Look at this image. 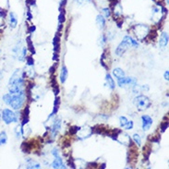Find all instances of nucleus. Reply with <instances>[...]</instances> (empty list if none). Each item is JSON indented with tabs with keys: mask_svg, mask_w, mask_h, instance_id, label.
<instances>
[{
	"mask_svg": "<svg viewBox=\"0 0 169 169\" xmlns=\"http://www.w3.org/2000/svg\"><path fill=\"white\" fill-rule=\"evenodd\" d=\"M23 85H24V80L21 75V72L20 69L16 70L13 75L11 76L9 82V92L10 94L17 93L20 91L23 90Z\"/></svg>",
	"mask_w": 169,
	"mask_h": 169,
	"instance_id": "obj_1",
	"label": "nucleus"
},
{
	"mask_svg": "<svg viewBox=\"0 0 169 169\" xmlns=\"http://www.w3.org/2000/svg\"><path fill=\"white\" fill-rule=\"evenodd\" d=\"M24 101H25V93L23 90H21L17 93L11 94V101L9 106L14 110H19L23 106Z\"/></svg>",
	"mask_w": 169,
	"mask_h": 169,
	"instance_id": "obj_2",
	"label": "nucleus"
},
{
	"mask_svg": "<svg viewBox=\"0 0 169 169\" xmlns=\"http://www.w3.org/2000/svg\"><path fill=\"white\" fill-rule=\"evenodd\" d=\"M135 106L139 110H145L150 107L151 106V101L150 99L145 95H140L137 96L133 101Z\"/></svg>",
	"mask_w": 169,
	"mask_h": 169,
	"instance_id": "obj_3",
	"label": "nucleus"
},
{
	"mask_svg": "<svg viewBox=\"0 0 169 169\" xmlns=\"http://www.w3.org/2000/svg\"><path fill=\"white\" fill-rule=\"evenodd\" d=\"M2 119L3 121L7 124V125H9L11 123H17L18 122V116L15 114V113L10 110V109H7L5 108L2 111Z\"/></svg>",
	"mask_w": 169,
	"mask_h": 169,
	"instance_id": "obj_4",
	"label": "nucleus"
},
{
	"mask_svg": "<svg viewBox=\"0 0 169 169\" xmlns=\"http://www.w3.org/2000/svg\"><path fill=\"white\" fill-rule=\"evenodd\" d=\"M148 27L146 25H137L135 27V34L138 39L142 40L148 33Z\"/></svg>",
	"mask_w": 169,
	"mask_h": 169,
	"instance_id": "obj_5",
	"label": "nucleus"
},
{
	"mask_svg": "<svg viewBox=\"0 0 169 169\" xmlns=\"http://www.w3.org/2000/svg\"><path fill=\"white\" fill-rule=\"evenodd\" d=\"M137 83V79L135 78H125L123 77L122 79H118V85L120 87H124L127 85H134Z\"/></svg>",
	"mask_w": 169,
	"mask_h": 169,
	"instance_id": "obj_6",
	"label": "nucleus"
},
{
	"mask_svg": "<svg viewBox=\"0 0 169 169\" xmlns=\"http://www.w3.org/2000/svg\"><path fill=\"white\" fill-rule=\"evenodd\" d=\"M141 120H142V130L144 131H147L150 130V127L152 125V119L151 117L149 116H142L141 117Z\"/></svg>",
	"mask_w": 169,
	"mask_h": 169,
	"instance_id": "obj_7",
	"label": "nucleus"
},
{
	"mask_svg": "<svg viewBox=\"0 0 169 169\" xmlns=\"http://www.w3.org/2000/svg\"><path fill=\"white\" fill-rule=\"evenodd\" d=\"M128 44L127 43V42H125L124 40L122 41V43L120 44L118 46H117V50H116V54L117 55H122L126 51H127V49L128 48Z\"/></svg>",
	"mask_w": 169,
	"mask_h": 169,
	"instance_id": "obj_8",
	"label": "nucleus"
},
{
	"mask_svg": "<svg viewBox=\"0 0 169 169\" xmlns=\"http://www.w3.org/2000/svg\"><path fill=\"white\" fill-rule=\"evenodd\" d=\"M9 18L10 27H11L12 29H14V28L17 27V25H18V18H17V15H16L14 12H9Z\"/></svg>",
	"mask_w": 169,
	"mask_h": 169,
	"instance_id": "obj_9",
	"label": "nucleus"
},
{
	"mask_svg": "<svg viewBox=\"0 0 169 169\" xmlns=\"http://www.w3.org/2000/svg\"><path fill=\"white\" fill-rule=\"evenodd\" d=\"M168 44V34L167 33H163L162 35H161V38H160V42H159V44H160V47L164 49V48Z\"/></svg>",
	"mask_w": 169,
	"mask_h": 169,
	"instance_id": "obj_10",
	"label": "nucleus"
},
{
	"mask_svg": "<svg viewBox=\"0 0 169 169\" xmlns=\"http://www.w3.org/2000/svg\"><path fill=\"white\" fill-rule=\"evenodd\" d=\"M60 127H61V120L60 119L55 120L53 125V127H52V136L53 137H55L56 134H58V130H60Z\"/></svg>",
	"mask_w": 169,
	"mask_h": 169,
	"instance_id": "obj_11",
	"label": "nucleus"
},
{
	"mask_svg": "<svg viewBox=\"0 0 169 169\" xmlns=\"http://www.w3.org/2000/svg\"><path fill=\"white\" fill-rule=\"evenodd\" d=\"M68 68L66 66H63L62 69H61V73H60V79H61V82L64 83L66 82V80L68 79Z\"/></svg>",
	"mask_w": 169,
	"mask_h": 169,
	"instance_id": "obj_12",
	"label": "nucleus"
},
{
	"mask_svg": "<svg viewBox=\"0 0 169 169\" xmlns=\"http://www.w3.org/2000/svg\"><path fill=\"white\" fill-rule=\"evenodd\" d=\"M52 167L53 168H65L63 164V161L60 157H55V161L52 164Z\"/></svg>",
	"mask_w": 169,
	"mask_h": 169,
	"instance_id": "obj_13",
	"label": "nucleus"
},
{
	"mask_svg": "<svg viewBox=\"0 0 169 169\" xmlns=\"http://www.w3.org/2000/svg\"><path fill=\"white\" fill-rule=\"evenodd\" d=\"M96 23H97V25L100 29H103L104 26H106V19H104L103 16L98 15L96 17Z\"/></svg>",
	"mask_w": 169,
	"mask_h": 169,
	"instance_id": "obj_14",
	"label": "nucleus"
},
{
	"mask_svg": "<svg viewBox=\"0 0 169 169\" xmlns=\"http://www.w3.org/2000/svg\"><path fill=\"white\" fill-rule=\"evenodd\" d=\"M113 75H114L117 79H122L123 77H125V72L119 68H117L113 70Z\"/></svg>",
	"mask_w": 169,
	"mask_h": 169,
	"instance_id": "obj_15",
	"label": "nucleus"
},
{
	"mask_svg": "<svg viewBox=\"0 0 169 169\" xmlns=\"http://www.w3.org/2000/svg\"><path fill=\"white\" fill-rule=\"evenodd\" d=\"M106 83H107V86L110 88L111 90H114L115 89V82H114V79H113V78L111 77L110 74H107L106 76Z\"/></svg>",
	"mask_w": 169,
	"mask_h": 169,
	"instance_id": "obj_16",
	"label": "nucleus"
},
{
	"mask_svg": "<svg viewBox=\"0 0 169 169\" xmlns=\"http://www.w3.org/2000/svg\"><path fill=\"white\" fill-rule=\"evenodd\" d=\"M7 142V134L6 131H1L0 132V146L5 145Z\"/></svg>",
	"mask_w": 169,
	"mask_h": 169,
	"instance_id": "obj_17",
	"label": "nucleus"
},
{
	"mask_svg": "<svg viewBox=\"0 0 169 169\" xmlns=\"http://www.w3.org/2000/svg\"><path fill=\"white\" fill-rule=\"evenodd\" d=\"M10 101H11V94L10 93H7L3 96V102L6 104H7V106H9Z\"/></svg>",
	"mask_w": 169,
	"mask_h": 169,
	"instance_id": "obj_18",
	"label": "nucleus"
},
{
	"mask_svg": "<svg viewBox=\"0 0 169 169\" xmlns=\"http://www.w3.org/2000/svg\"><path fill=\"white\" fill-rule=\"evenodd\" d=\"M133 140H134V141H135L136 144H138V146H141V137L138 134H134L133 135Z\"/></svg>",
	"mask_w": 169,
	"mask_h": 169,
	"instance_id": "obj_19",
	"label": "nucleus"
},
{
	"mask_svg": "<svg viewBox=\"0 0 169 169\" xmlns=\"http://www.w3.org/2000/svg\"><path fill=\"white\" fill-rule=\"evenodd\" d=\"M103 17L104 18H109L110 15H111L110 9H107V7H103Z\"/></svg>",
	"mask_w": 169,
	"mask_h": 169,
	"instance_id": "obj_20",
	"label": "nucleus"
},
{
	"mask_svg": "<svg viewBox=\"0 0 169 169\" xmlns=\"http://www.w3.org/2000/svg\"><path fill=\"white\" fill-rule=\"evenodd\" d=\"M123 127L125 128V130H131V128L133 127V122L132 121H127Z\"/></svg>",
	"mask_w": 169,
	"mask_h": 169,
	"instance_id": "obj_21",
	"label": "nucleus"
},
{
	"mask_svg": "<svg viewBox=\"0 0 169 169\" xmlns=\"http://www.w3.org/2000/svg\"><path fill=\"white\" fill-rule=\"evenodd\" d=\"M119 121H120V125H121L122 127H124L126 125V123L127 122V119L125 117H119Z\"/></svg>",
	"mask_w": 169,
	"mask_h": 169,
	"instance_id": "obj_22",
	"label": "nucleus"
},
{
	"mask_svg": "<svg viewBox=\"0 0 169 169\" xmlns=\"http://www.w3.org/2000/svg\"><path fill=\"white\" fill-rule=\"evenodd\" d=\"M41 166H40L39 164H35L34 162H31V164H29L27 165V168H40Z\"/></svg>",
	"mask_w": 169,
	"mask_h": 169,
	"instance_id": "obj_23",
	"label": "nucleus"
},
{
	"mask_svg": "<svg viewBox=\"0 0 169 169\" xmlns=\"http://www.w3.org/2000/svg\"><path fill=\"white\" fill-rule=\"evenodd\" d=\"M91 1V0H77V2L79 3V5H85V4H87V3H89Z\"/></svg>",
	"mask_w": 169,
	"mask_h": 169,
	"instance_id": "obj_24",
	"label": "nucleus"
},
{
	"mask_svg": "<svg viewBox=\"0 0 169 169\" xmlns=\"http://www.w3.org/2000/svg\"><path fill=\"white\" fill-rule=\"evenodd\" d=\"M52 154H53V155H54L55 157H59L58 149H54V150H53V152H52Z\"/></svg>",
	"mask_w": 169,
	"mask_h": 169,
	"instance_id": "obj_25",
	"label": "nucleus"
},
{
	"mask_svg": "<svg viewBox=\"0 0 169 169\" xmlns=\"http://www.w3.org/2000/svg\"><path fill=\"white\" fill-rule=\"evenodd\" d=\"M168 76H169V72H168V70H166V71L165 72V79L166 80H168Z\"/></svg>",
	"mask_w": 169,
	"mask_h": 169,
	"instance_id": "obj_26",
	"label": "nucleus"
}]
</instances>
